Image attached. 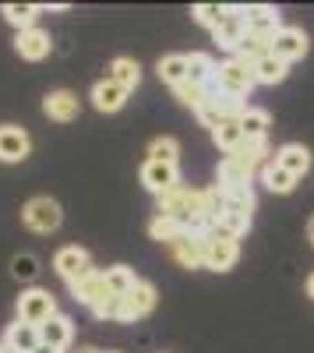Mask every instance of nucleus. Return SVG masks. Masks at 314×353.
Segmentation results:
<instances>
[{
    "label": "nucleus",
    "mask_w": 314,
    "mask_h": 353,
    "mask_svg": "<svg viewBox=\"0 0 314 353\" xmlns=\"http://www.w3.org/2000/svg\"><path fill=\"white\" fill-rule=\"evenodd\" d=\"M156 216H169L174 223H180L184 230L205 233V216H202V191L177 184L174 191H166L156 198Z\"/></svg>",
    "instance_id": "f257e3e1"
},
{
    "label": "nucleus",
    "mask_w": 314,
    "mask_h": 353,
    "mask_svg": "<svg viewBox=\"0 0 314 353\" xmlns=\"http://www.w3.org/2000/svg\"><path fill=\"white\" fill-rule=\"evenodd\" d=\"M258 85V78H254V64L244 61V57H230V61L216 64V78L212 85L205 88L209 96L222 92V96H233V99H247V92Z\"/></svg>",
    "instance_id": "f03ea898"
},
{
    "label": "nucleus",
    "mask_w": 314,
    "mask_h": 353,
    "mask_svg": "<svg viewBox=\"0 0 314 353\" xmlns=\"http://www.w3.org/2000/svg\"><path fill=\"white\" fill-rule=\"evenodd\" d=\"M21 223L32 230V233H53L56 226L64 223V212L50 194H36L21 205Z\"/></svg>",
    "instance_id": "7ed1b4c3"
},
{
    "label": "nucleus",
    "mask_w": 314,
    "mask_h": 353,
    "mask_svg": "<svg viewBox=\"0 0 314 353\" xmlns=\"http://www.w3.org/2000/svg\"><path fill=\"white\" fill-rule=\"evenodd\" d=\"M56 314V301H53V293L43 290V286H28L21 290V297H18V321H28V325H46V321Z\"/></svg>",
    "instance_id": "20e7f679"
},
{
    "label": "nucleus",
    "mask_w": 314,
    "mask_h": 353,
    "mask_svg": "<svg viewBox=\"0 0 314 353\" xmlns=\"http://www.w3.org/2000/svg\"><path fill=\"white\" fill-rule=\"evenodd\" d=\"M240 258V241L226 237L219 230H209L205 233V269L212 272H230Z\"/></svg>",
    "instance_id": "39448f33"
},
{
    "label": "nucleus",
    "mask_w": 314,
    "mask_h": 353,
    "mask_svg": "<svg viewBox=\"0 0 314 353\" xmlns=\"http://www.w3.org/2000/svg\"><path fill=\"white\" fill-rule=\"evenodd\" d=\"M247 110V103L244 99H233V96H222V92H216V96H209L205 99V106L198 110V121H202V128H209V131H216L219 124H226V121H240V113Z\"/></svg>",
    "instance_id": "423d86ee"
},
{
    "label": "nucleus",
    "mask_w": 314,
    "mask_h": 353,
    "mask_svg": "<svg viewBox=\"0 0 314 353\" xmlns=\"http://www.w3.org/2000/svg\"><path fill=\"white\" fill-rule=\"evenodd\" d=\"M53 269H56V276H61L67 286H74L81 276L92 272V258H89V251H85V248L67 244V248H61V251L53 254Z\"/></svg>",
    "instance_id": "0eeeda50"
},
{
    "label": "nucleus",
    "mask_w": 314,
    "mask_h": 353,
    "mask_svg": "<svg viewBox=\"0 0 314 353\" xmlns=\"http://www.w3.org/2000/svg\"><path fill=\"white\" fill-rule=\"evenodd\" d=\"M71 297L78 301V304H85L89 311H99L113 293H109V286H106V276L99 272V269H92L89 276H81L74 286H71Z\"/></svg>",
    "instance_id": "6e6552de"
},
{
    "label": "nucleus",
    "mask_w": 314,
    "mask_h": 353,
    "mask_svg": "<svg viewBox=\"0 0 314 353\" xmlns=\"http://www.w3.org/2000/svg\"><path fill=\"white\" fill-rule=\"evenodd\" d=\"M152 307H156V286L145 283V279H138V286L121 297V314H117V321H138V318L152 314Z\"/></svg>",
    "instance_id": "1a4fd4ad"
},
{
    "label": "nucleus",
    "mask_w": 314,
    "mask_h": 353,
    "mask_svg": "<svg viewBox=\"0 0 314 353\" xmlns=\"http://www.w3.org/2000/svg\"><path fill=\"white\" fill-rule=\"evenodd\" d=\"M307 50H311V39H307V32H304V28H297V25H282L279 32H275L272 53L279 57V61H286V64H293V61H304V57H307Z\"/></svg>",
    "instance_id": "9d476101"
},
{
    "label": "nucleus",
    "mask_w": 314,
    "mask_h": 353,
    "mask_svg": "<svg viewBox=\"0 0 314 353\" xmlns=\"http://www.w3.org/2000/svg\"><path fill=\"white\" fill-rule=\"evenodd\" d=\"M141 184H145L156 198L159 194H166V191H174L177 184H180V166H174V163H152V159H145L141 163Z\"/></svg>",
    "instance_id": "9b49d317"
},
{
    "label": "nucleus",
    "mask_w": 314,
    "mask_h": 353,
    "mask_svg": "<svg viewBox=\"0 0 314 353\" xmlns=\"http://www.w3.org/2000/svg\"><path fill=\"white\" fill-rule=\"evenodd\" d=\"M169 254H174V261H180L184 269H205V233L187 230L180 241L169 244Z\"/></svg>",
    "instance_id": "f8f14e48"
},
{
    "label": "nucleus",
    "mask_w": 314,
    "mask_h": 353,
    "mask_svg": "<svg viewBox=\"0 0 314 353\" xmlns=\"http://www.w3.org/2000/svg\"><path fill=\"white\" fill-rule=\"evenodd\" d=\"M32 152V138H28L25 128L4 124L0 128V163H21Z\"/></svg>",
    "instance_id": "ddd939ff"
},
{
    "label": "nucleus",
    "mask_w": 314,
    "mask_h": 353,
    "mask_svg": "<svg viewBox=\"0 0 314 353\" xmlns=\"http://www.w3.org/2000/svg\"><path fill=\"white\" fill-rule=\"evenodd\" d=\"M0 343H4L8 353H36L43 346V336H39L36 325H28V321H11Z\"/></svg>",
    "instance_id": "4468645a"
},
{
    "label": "nucleus",
    "mask_w": 314,
    "mask_h": 353,
    "mask_svg": "<svg viewBox=\"0 0 314 353\" xmlns=\"http://www.w3.org/2000/svg\"><path fill=\"white\" fill-rule=\"evenodd\" d=\"M43 113L50 117V121H56V124H71L74 117L81 113V103H78L74 92H67V88H56V92H50L43 99Z\"/></svg>",
    "instance_id": "2eb2a0df"
},
{
    "label": "nucleus",
    "mask_w": 314,
    "mask_h": 353,
    "mask_svg": "<svg viewBox=\"0 0 314 353\" xmlns=\"http://www.w3.org/2000/svg\"><path fill=\"white\" fill-rule=\"evenodd\" d=\"M216 43L222 46V50H230L233 57H237V50H240V43H244V36H247V21H244V8H230V18H226L219 28H216Z\"/></svg>",
    "instance_id": "dca6fc26"
},
{
    "label": "nucleus",
    "mask_w": 314,
    "mask_h": 353,
    "mask_svg": "<svg viewBox=\"0 0 314 353\" xmlns=\"http://www.w3.org/2000/svg\"><path fill=\"white\" fill-rule=\"evenodd\" d=\"M244 21H247V32H258V36H275L279 28H282V14L272 4L244 8Z\"/></svg>",
    "instance_id": "f3484780"
},
{
    "label": "nucleus",
    "mask_w": 314,
    "mask_h": 353,
    "mask_svg": "<svg viewBox=\"0 0 314 353\" xmlns=\"http://www.w3.org/2000/svg\"><path fill=\"white\" fill-rule=\"evenodd\" d=\"M14 50L21 61H43V57H50L53 43H50V32H43V28H25L14 39Z\"/></svg>",
    "instance_id": "a211bd4d"
},
{
    "label": "nucleus",
    "mask_w": 314,
    "mask_h": 353,
    "mask_svg": "<svg viewBox=\"0 0 314 353\" xmlns=\"http://www.w3.org/2000/svg\"><path fill=\"white\" fill-rule=\"evenodd\" d=\"M127 96H131L127 88H121L117 81H109V78H103V81L92 85V106L99 113H117L127 103Z\"/></svg>",
    "instance_id": "6ab92c4d"
},
{
    "label": "nucleus",
    "mask_w": 314,
    "mask_h": 353,
    "mask_svg": "<svg viewBox=\"0 0 314 353\" xmlns=\"http://www.w3.org/2000/svg\"><path fill=\"white\" fill-rule=\"evenodd\" d=\"M251 176L258 173V170H265L269 163H272V152H269V138H258V141H244L237 152H230Z\"/></svg>",
    "instance_id": "aec40b11"
},
{
    "label": "nucleus",
    "mask_w": 314,
    "mask_h": 353,
    "mask_svg": "<svg viewBox=\"0 0 314 353\" xmlns=\"http://www.w3.org/2000/svg\"><path fill=\"white\" fill-rule=\"evenodd\" d=\"M39 336H43L46 346L67 353V346H71V339H74V325H71V318H67V314L56 311V314L46 321V325H39Z\"/></svg>",
    "instance_id": "412c9836"
},
{
    "label": "nucleus",
    "mask_w": 314,
    "mask_h": 353,
    "mask_svg": "<svg viewBox=\"0 0 314 353\" xmlns=\"http://www.w3.org/2000/svg\"><path fill=\"white\" fill-rule=\"evenodd\" d=\"M247 184H251V173L233 156H222L219 166H216V188L219 191H237V188H247Z\"/></svg>",
    "instance_id": "4be33fe9"
},
{
    "label": "nucleus",
    "mask_w": 314,
    "mask_h": 353,
    "mask_svg": "<svg viewBox=\"0 0 314 353\" xmlns=\"http://www.w3.org/2000/svg\"><path fill=\"white\" fill-rule=\"evenodd\" d=\"M272 163L275 166H282V170H286V173H293L297 176V181H300V176L311 170V152L304 149V145H297V141H290V145H282V149L272 156Z\"/></svg>",
    "instance_id": "5701e85b"
},
{
    "label": "nucleus",
    "mask_w": 314,
    "mask_h": 353,
    "mask_svg": "<svg viewBox=\"0 0 314 353\" xmlns=\"http://www.w3.org/2000/svg\"><path fill=\"white\" fill-rule=\"evenodd\" d=\"M269 128H272L269 110H262V106H247V110L240 113V131H244V141L269 138Z\"/></svg>",
    "instance_id": "b1692460"
},
{
    "label": "nucleus",
    "mask_w": 314,
    "mask_h": 353,
    "mask_svg": "<svg viewBox=\"0 0 314 353\" xmlns=\"http://www.w3.org/2000/svg\"><path fill=\"white\" fill-rule=\"evenodd\" d=\"M109 81H117L121 88H127V92H134L138 81H141V64L134 61V57H117V61L109 64Z\"/></svg>",
    "instance_id": "393cba45"
},
{
    "label": "nucleus",
    "mask_w": 314,
    "mask_h": 353,
    "mask_svg": "<svg viewBox=\"0 0 314 353\" xmlns=\"http://www.w3.org/2000/svg\"><path fill=\"white\" fill-rule=\"evenodd\" d=\"M156 74H159V81H166V85H184L187 81V53H166L163 61L156 64Z\"/></svg>",
    "instance_id": "a878e982"
},
{
    "label": "nucleus",
    "mask_w": 314,
    "mask_h": 353,
    "mask_svg": "<svg viewBox=\"0 0 314 353\" xmlns=\"http://www.w3.org/2000/svg\"><path fill=\"white\" fill-rule=\"evenodd\" d=\"M286 74H290V64L279 61L275 53H265L262 61H254V78H258V85H279V81H286Z\"/></svg>",
    "instance_id": "bb28decb"
},
{
    "label": "nucleus",
    "mask_w": 314,
    "mask_h": 353,
    "mask_svg": "<svg viewBox=\"0 0 314 353\" xmlns=\"http://www.w3.org/2000/svg\"><path fill=\"white\" fill-rule=\"evenodd\" d=\"M212 78H216V61L212 57L209 53H187V81L209 88Z\"/></svg>",
    "instance_id": "cd10ccee"
},
{
    "label": "nucleus",
    "mask_w": 314,
    "mask_h": 353,
    "mask_svg": "<svg viewBox=\"0 0 314 353\" xmlns=\"http://www.w3.org/2000/svg\"><path fill=\"white\" fill-rule=\"evenodd\" d=\"M212 141H216V149H219L222 156L237 152L240 145H244V131H240V121H226V124H219V128L212 131Z\"/></svg>",
    "instance_id": "c85d7f7f"
},
{
    "label": "nucleus",
    "mask_w": 314,
    "mask_h": 353,
    "mask_svg": "<svg viewBox=\"0 0 314 353\" xmlns=\"http://www.w3.org/2000/svg\"><path fill=\"white\" fill-rule=\"evenodd\" d=\"M262 184H265L272 194H290V191L297 188V176L286 173L282 166H275V163H269V166L262 170Z\"/></svg>",
    "instance_id": "c756f323"
},
{
    "label": "nucleus",
    "mask_w": 314,
    "mask_h": 353,
    "mask_svg": "<svg viewBox=\"0 0 314 353\" xmlns=\"http://www.w3.org/2000/svg\"><path fill=\"white\" fill-rule=\"evenodd\" d=\"M184 226L180 223H174V219H169V216H152V223H149V237L152 241H159V244H174V241H180L184 237Z\"/></svg>",
    "instance_id": "7c9ffc66"
},
{
    "label": "nucleus",
    "mask_w": 314,
    "mask_h": 353,
    "mask_svg": "<svg viewBox=\"0 0 314 353\" xmlns=\"http://www.w3.org/2000/svg\"><path fill=\"white\" fill-rule=\"evenodd\" d=\"M103 276H106V286H109L113 297H124V293H131L138 286V276H134V269H127V265H113V269H106Z\"/></svg>",
    "instance_id": "2f4dec72"
},
{
    "label": "nucleus",
    "mask_w": 314,
    "mask_h": 353,
    "mask_svg": "<svg viewBox=\"0 0 314 353\" xmlns=\"http://www.w3.org/2000/svg\"><path fill=\"white\" fill-rule=\"evenodd\" d=\"M43 14L39 4H4V18L18 28V32H25V28H36V18Z\"/></svg>",
    "instance_id": "473e14b6"
},
{
    "label": "nucleus",
    "mask_w": 314,
    "mask_h": 353,
    "mask_svg": "<svg viewBox=\"0 0 314 353\" xmlns=\"http://www.w3.org/2000/svg\"><path fill=\"white\" fill-rule=\"evenodd\" d=\"M149 159H152V163H174V166H177V159H180V141L169 138V134L152 138V141H149Z\"/></svg>",
    "instance_id": "72a5a7b5"
},
{
    "label": "nucleus",
    "mask_w": 314,
    "mask_h": 353,
    "mask_svg": "<svg viewBox=\"0 0 314 353\" xmlns=\"http://www.w3.org/2000/svg\"><path fill=\"white\" fill-rule=\"evenodd\" d=\"M226 194V212H233V216H251L254 212V188H237V191H222Z\"/></svg>",
    "instance_id": "f704fd0d"
},
{
    "label": "nucleus",
    "mask_w": 314,
    "mask_h": 353,
    "mask_svg": "<svg viewBox=\"0 0 314 353\" xmlns=\"http://www.w3.org/2000/svg\"><path fill=\"white\" fill-rule=\"evenodd\" d=\"M191 14H194L198 25H205L209 32H216V28H219L226 18H230V8H222V4H198Z\"/></svg>",
    "instance_id": "c9c22d12"
},
{
    "label": "nucleus",
    "mask_w": 314,
    "mask_h": 353,
    "mask_svg": "<svg viewBox=\"0 0 314 353\" xmlns=\"http://www.w3.org/2000/svg\"><path fill=\"white\" fill-rule=\"evenodd\" d=\"M174 96L180 99V106H187V110H202L205 106V99H209V92H205V88L202 85H191V81H184V85H177L174 88Z\"/></svg>",
    "instance_id": "e433bc0d"
},
{
    "label": "nucleus",
    "mask_w": 314,
    "mask_h": 353,
    "mask_svg": "<svg viewBox=\"0 0 314 353\" xmlns=\"http://www.w3.org/2000/svg\"><path fill=\"white\" fill-rule=\"evenodd\" d=\"M11 276L21 283H32L39 276V258L36 254H14L11 258Z\"/></svg>",
    "instance_id": "4c0bfd02"
},
{
    "label": "nucleus",
    "mask_w": 314,
    "mask_h": 353,
    "mask_svg": "<svg viewBox=\"0 0 314 353\" xmlns=\"http://www.w3.org/2000/svg\"><path fill=\"white\" fill-rule=\"evenodd\" d=\"M216 230H219V233H226V237H233V241H240L244 233L251 230V216H233V212H222V219L216 223Z\"/></svg>",
    "instance_id": "58836bf2"
},
{
    "label": "nucleus",
    "mask_w": 314,
    "mask_h": 353,
    "mask_svg": "<svg viewBox=\"0 0 314 353\" xmlns=\"http://www.w3.org/2000/svg\"><path fill=\"white\" fill-rule=\"evenodd\" d=\"M307 297L314 301V272H311V279H307Z\"/></svg>",
    "instance_id": "ea45409f"
},
{
    "label": "nucleus",
    "mask_w": 314,
    "mask_h": 353,
    "mask_svg": "<svg viewBox=\"0 0 314 353\" xmlns=\"http://www.w3.org/2000/svg\"><path fill=\"white\" fill-rule=\"evenodd\" d=\"M36 353H64V350H53V346H46V343H43V346H39Z\"/></svg>",
    "instance_id": "a19ab883"
},
{
    "label": "nucleus",
    "mask_w": 314,
    "mask_h": 353,
    "mask_svg": "<svg viewBox=\"0 0 314 353\" xmlns=\"http://www.w3.org/2000/svg\"><path fill=\"white\" fill-rule=\"evenodd\" d=\"M74 353H99V350H92V346H81V350H74Z\"/></svg>",
    "instance_id": "79ce46f5"
},
{
    "label": "nucleus",
    "mask_w": 314,
    "mask_h": 353,
    "mask_svg": "<svg viewBox=\"0 0 314 353\" xmlns=\"http://www.w3.org/2000/svg\"><path fill=\"white\" fill-rule=\"evenodd\" d=\"M307 233H311V241H314V216H311V223H307Z\"/></svg>",
    "instance_id": "37998d69"
},
{
    "label": "nucleus",
    "mask_w": 314,
    "mask_h": 353,
    "mask_svg": "<svg viewBox=\"0 0 314 353\" xmlns=\"http://www.w3.org/2000/svg\"><path fill=\"white\" fill-rule=\"evenodd\" d=\"M0 353H8V350H4V343H0Z\"/></svg>",
    "instance_id": "c03bdc74"
}]
</instances>
